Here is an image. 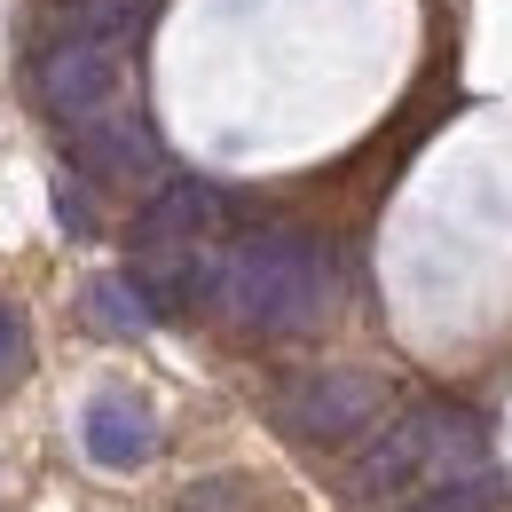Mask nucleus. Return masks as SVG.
I'll return each mask as SVG.
<instances>
[{
	"instance_id": "nucleus-1",
	"label": "nucleus",
	"mask_w": 512,
	"mask_h": 512,
	"mask_svg": "<svg viewBox=\"0 0 512 512\" xmlns=\"http://www.w3.org/2000/svg\"><path fill=\"white\" fill-rule=\"evenodd\" d=\"M331 253L300 229H253L237 245L205 260V308L237 323V331H260V339H300L331 316Z\"/></svg>"
},
{
	"instance_id": "nucleus-2",
	"label": "nucleus",
	"mask_w": 512,
	"mask_h": 512,
	"mask_svg": "<svg viewBox=\"0 0 512 512\" xmlns=\"http://www.w3.org/2000/svg\"><path fill=\"white\" fill-rule=\"evenodd\" d=\"M473 465H489L481 418L457 410V402H410V410H394V418L371 426V442L355 457L347 489H355V505H394L402 512L410 497L442 489V481L473 473Z\"/></svg>"
},
{
	"instance_id": "nucleus-3",
	"label": "nucleus",
	"mask_w": 512,
	"mask_h": 512,
	"mask_svg": "<svg viewBox=\"0 0 512 512\" xmlns=\"http://www.w3.org/2000/svg\"><path fill=\"white\" fill-rule=\"evenodd\" d=\"M386 418V379L371 371H300V379L276 386V426L292 442H316V449H339V442H363L371 426Z\"/></svg>"
},
{
	"instance_id": "nucleus-4",
	"label": "nucleus",
	"mask_w": 512,
	"mask_h": 512,
	"mask_svg": "<svg viewBox=\"0 0 512 512\" xmlns=\"http://www.w3.org/2000/svg\"><path fill=\"white\" fill-rule=\"evenodd\" d=\"M79 449H87L95 465H111V473L150 465V449H158L150 402H142V394H95V402L79 410Z\"/></svg>"
},
{
	"instance_id": "nucleus-5",
	"label": "nucleus",
	"mask_w": 512,
	"mask_h": 512,
	"mask_svg": "<svg viewBox=\"0 0 512 512\" xmlns=\"http://www.w3.org/2000/svg\"><path fill=\"white\" fill-rule=\"evenodd\" d=\"M79 142V158L103 174V182H150L158 174V134H150V119L142 111H111V119H95V127H79L71 134Z\"/></svg>"
},
{
	"instance_id": "nucleus-6",
	"label": "nucleus",
	"mask_w": 512,
	"mask_h": 512,
	"mask_svg": "<svg viewBox=\"0 0 512 512\" xmlns=\"http://www.w3.org/2000/svg\"><path fill=\"white\" fill-rule=\"evenodd\" d=\"M229 221V197L213 190V182H166V190L142 205V245H205L213 229Z\"/></svg>"
},
{
	"instance_id": "nucleus-7",
	"label": "nucleus",
	"mask_w": 512,
	"mask_h": 512,
	"mask_svg": "<svg viewBox=\"0 0 512 512\" xmlns=\"http://www.w3.org/2000/svg\"><path fill=\"white\" fill-rule=\"evenodd\" d=\"M505 505V481H497V465H473V473H457L442 489H426V497H410L402 512H497Z\"/></svg>"
},
{
	"instance_id": "nucleus-8",
	"label": "nucleus",
	"mask_w": 512,
	"mask_h": 512,
	"mask_svg": "<svg viewBox=\"0 0 512 512\" xmlns=\"http://www.w3.org/2000/svg\"><path fill=\"white\" fill-rule=\"evenodd\" d=\"M87 316L103 331H119V339H134V331H150V300L134 292V276H95L87 284Z\"/></svg>"
},
{
	"instance_id": "nucleus-9",
	"label": "nucleus",
	"mask_w": 512,
	"mask_h": 512,
	"mask_svg": "<svg viewBox=\"0 0 512 512\" xmlns=\"http://www.w3.org/2000/svg\"><path fill=\"white\" fill-rule=\"evenodd\" d=\"M16 355H24V316L0 308V371H16Z\"/></svg>"
}]
</instances>
